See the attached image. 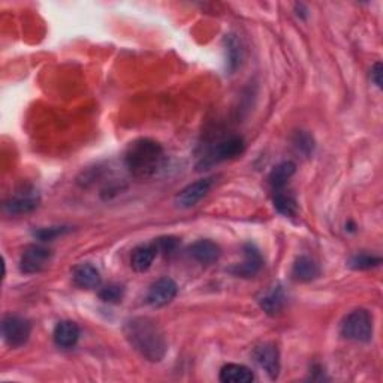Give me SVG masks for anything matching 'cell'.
Returning <instances> with one entry per match:
<instances>
[{
  "label": "cell",
  "instance_id": "44dd1931",
  "mask_svg": "<svg viewBox=\"0 0 383 383\" xmlns=\"http://www.w3.org/2000/svg\"><path fill=\"white\" fill-rule=\"evenodd\" d=\"M274 207L280 213V215L286 217H295L299 211L295 198L280 190H277L274 195Z\"/></svg>",
  "mask_w": 383,
  "mask_h": 383
},
{
  "label": "cell",
  "instance_id": "d4e9b609",
  "mask_svg": "<svg viewBox=\"0 0 383 383\" xmlns=\"http://www.w3.org/2000/svg\"><path fill=\"white\" fill-rule=\"evenodd\" d=\"M178 239L175 237H160L155 242V246L157 248V252H162L165 255H171L177 251L178 247Z\"/></svg>",
  "mask_w": 383,
  "mask_h": 383
},
{
  "label": "cell",
  "instance_id": "52a82bcc",
  "mask_svg": "<svg viewBox=\"0 0 383 383\" xmlns=\"http://www.w3.org/2000/svg\"><path fill=\"white\" fill-rule=\"evenodd\" d=\"M52 252L42 246H29L20 257V270L24 274H37L46 270L51 262Z\"/></svg>",
  "mask_w": 383,
  "mask_h": 383
},
{
  "label": "cell",
  "instance_id": "ac0fdd59",
  "mask_svg": "<svg viewBox=\"0 0 383 383\" xmlns=\"http://www.w3.org/2000/svg\"><path fill=\"white\" fill-rule=\"evenodd\" d=\"M320 270L317 264L308 256H299L292 266L293 279L298 282H311L319 277Z\"/></svg>",
  "mask_w": 383,
  "mask_h": 383
},
{
  "label": "cell",
  "instance_id": "ba28073f",
  "mask_svg": "<svg viewBox=\"0 0 383 383\" xmlns=\"http://www.w3.org/2000/svg\"><path fill=\"white\" fill-rule=\"evenodd\" d=\"M178 293V286L173 279H159L151 284L147 293V302L151 307H164L169 304Z\"/></svg>",
  "mask_w": 383,
  "mask_h": 383
},
{
  "label": "cell",
  "instance_id": "2e32d148",
  "mask_svg": "<svg viewBox=\"0 0 383 383\" xmlns=\"http://www.w3.org/2000/svg\"><path fill=\"white\" fill-rule=\"evenodd\" d=\"M259 304L266 315H280L284 306H286V295H284V291L282 289V286H274L270 292H266L259 299Z\"/></svg>",
  "mask_w": 383,
  "mask_h": 383
},
{
  "label": "cell",
  "instance_id": "5bb4252c",
  "mask_svg": "<svg viewBox=\"0 0 383 383\" xmlns=\"http://www.w3.org/2000/svg\"><path fill=\"white\" fill-rule=\"evenodd\" d=\"M189 252H190V256L193 257V259L201 262V264L216 262L222 255L219 244H216L215 242H211V239H198L197 243H193L190 246Z\"/></svg>",
  "mask_w": 383,
  "mask_h": 383
},
{
  "label": "cell",
  "instance_id": "5b68a950",
  "mask_svg": "<svg viewBox=\"0 0 383 383\" xmlns=\"http://www.w3.org/2000/svg\"><path fill=\"white\" fill-rule=\"evenodd\" d=\"M213 184H215V178H199V180L187 184L186 187L177 193L175 204L180 208H192L197 204L206 198L208 192L211 190Z\"/></svg>",
  "mask_w": 383,
  "mask_h": 383
},
{
  "label": "cell",
  "instance_id": "3957f363",
  "mask_svg": "<svg viewBox=\"0 0 383 383\" xmlns=\"http://www.w3.org/2000/svg\"><path fill=\"white\" fill-rule=\"evenodd\" d=\"M342 335L347 340L367 343L373 337V316L369 310L358 308L347 315L342 324Z\"/></svg>",
  "mask_w": 383,
  "mask_h": 383
},
{
  "label": "cell",
  "instance_id": "9a60e30c",
  "mask_svg": "<svg viewBox=\"0 0 383 383\" xmlns=\"http://www.w3.org/2000/svg\"><path fill=\"white\" fill-rule=\"evenodd\" d=\"M157 255V248L153 244H142L133 248L130 255V266L137 273H146L151 264H153L155 257Z\"/></svg>",
  "mask_w": 383,
  "mask_h": 383
},
{
  "label": "cell",
  "instance_id": "7402d4cb",
  "mask_svg": "<svg viewBox=\"0 0 383 383\" xmlns=\"http://www.w3.org/2000/svg\"><path fill=\"white\" fill-rule=\"evenodd\" d=\"M382 264L380 257L370 256V255H356L349 261V266L353 270H370Z\"/></svg>",
  "mask_w": 383,
  "mask_h": 383
},
{
  "label": "cell",
  "instance_id": "8992f818",
  "mask_svg": "<svg viewBox=\"0 0 383 383\" xmlns=\"http://www.w3.org/2000/svg\"><path fill=\"white\" fill-rule=\"evenodd\" d=\"M244 148H246V144L242 137L228 138L225 141L219 142V144L210 151V153L206 156V160H202V165L210 166L219 162H224V160L235 159L239 155H243Z\"/></svg>",
  "mask_w": 383,
  "mask_h": 383
},
{
  "label": "cell",
  "instance_id": "7a4b0ae2",
  "mask_svg": "<svg viewBox=\"0 0 383 383\" xmlns=\"http://www.w3.org/2000/svg\"><path fill=\"white\" fill-rule=\"evenodd\" d=\"M124 162L129 171L138 178H148L157 174L164 164V148L150 138H139L130 142Z\"/></svg>",
  "mask_w": 383,
  "mask_h": 383
},
{
  "label": "cell",
  "instance_id": "9c48e42d",
  "mask_svg": "<svg viewBox=\"0 0 383 383\" xmlns=\"http://www.w3.org/2000/svg\"><path fill=\"white\" fill-rule=\"evenodd\" d=\"M41 202V198L37 190L24 189L19 192L15 197L8 199L3 204V208L10 215H28V213L37 210Z\"/></svg>",
  "mask_w": 383,
  "mask_h": 383
},
{
  "label": "cell",
  "instance_id": "484cf974",
  "mask_svg": "<svg viewBox=\"0 0 383 383\" xmlns=\"http://www.w3.org/2000/svg\"><path fill=\"white\" fill-rule=\"evenodd\" d=\"M295 146L298 147L299 151H302V153H306L308 155L310 151H313V138H311L308 133H304V132H298L297 133V138H295Z\"/></svg>",
  "mask_w": 383,
  "mask_h": 383
},
{
  "label": "cell",
  "instance_id": "6da1fadb",
  "mask_svg": "<svg viewBox=\"0 0 383 383\" xmlns=\"http://www.w3.org/2000/svg\"><path fill=\"white\" fill-rule=\"evenodd\" d=\"M124 335L133 349L146 360L159 362L164 360L168 344L162 328L150 317H133L124 324Z\"/></svg>",
  "mask_w": 383,
  "mask_h": 383
},
{
  "label": "cell",
  "instance_id": "ffe728a7",
  "mask_svg": "<svg viewBox=\"0 0 383 383\" xmlns=\"http://www.w3.org/2000/svg\"><path fill=\"white\" fill-rule=\"evenodd\" d=\"M225 43H226V63L230 72L242 65L243 60V47L242 42L235 37V35H226L225 38Z\"/></svg>",
  "mask_w": 383,
  "mask_h": 383
},
{
  "label": "cell",
  "instance_id": "7c38bea8",
  "mask_svg": "<svg viewBox=\"0 0 383 383\" xmlns=\"http://www.w3.org/2000/svg\"><path fill=\"white\" fill-rule=\"evenodd\" d=\"M74 283L81 289H95L101 286V274L92 264H79L72 271Z\"/></svg>",
  "mask_w": 383,
  "mask_h": 383
},
{
  "label": "cell",
  "instance_id": "30bf717a",
  "mask_svg": "<svg viewBox=\"0 0 383 383\" xmlns=\"http://www.w3.org/2000/svg\"><path fill=\"white\" fill-rule=\"evenodd\" d=\"M253 356H255V361L257 362V365H259L261 369H264L271 379L279 377L280 356H279L277 347L270 343L259 344V346H256V349L253 351Z\"/></svg>",
  "mask_w": 383,
  "mask_h": 383
},
{
  "label": "cell",
  "instance_id": "8fae6325",
  "mask_svg": "<svg viewBox=\"0 0 383 383\" xmlns=\"http://www.w3.org/2000/svg\"><path fill=\"white\" fill-rule=\"evenodd\" d=\"M244 262L234 266L230 271H233V274L238 275V277H253V275H256L262 268V256L253 244H247L244 247Z\"/></svg>",
  "mask_w": 383,
  "mask_h": 383
},
{
  "label": "cell",
  "instance_id": "4316f807",
  "mask_svg": "<svg viewBox=\"0 0 383 383\" xmlns=\"http://www.w3.org/2000/svg\"><path fill=\"white\" fill-rule=\"evenodd\" d=\"M371 81L379 88L382 87V63L380 61H377V63L371 68Z\"/></svg>",
  "mask_w": 383,
  "mask_h": 383
},
{
  "label": "cell",
  "instance_id": "277c9868",
  "mask_svg": "<svg viewBox=\"0 0 383 383\" xmlns=\"http://www.w3.org/2000/svg\"><path fill=\"white\" fill-rule=\"evenodd\" d=\"M32 334V325L28 319L15 315H8L2 319V337L3 342L17 349L29 342Z\"/></svg>",
  "mask_w": 383,
  "mask_h": 383
},
{
  "label": "cell",
  "instance_id": "e0dca14e",
  "mask_svg": "<svg viewBox=\"0 0 383 383\" xmlns=\"http://www.w3.org/2000/svg\"><path fill=\"white\" fill-rule=\"evenodd\" d=\"M219 377L224 383H251L255 379L252 370L242 364H228L222 367Z\"/></svg>",
  "mask_w": 383,
  "mask_h": 383
},
{
  "label": "cell",
  "instance_id": "4fadbf2b",
  "mask_svg": "<svg viewBox=\"0 0 383 383\" xmlns=\"http://www.w3.org/2000/svg\"><path fill=\"white\" fill-rule=\"evenodd\" d=\"M52 338H55V343L63 349L74 347L79 338V326L72 320H61L56 325Z\"/></svg>",
  "mask_w": 383,
  "mask_h": 383
},
{
  "label": "cell",
  "instance_id": "d6986e66",
  "mask_svg": "<svg viewBox=\"0 0 383 383\" xmlns=\"http://www.w3.org/2000/svg\"><path fill=\"white\" fill-rule=\"evenodd\" d=\"M295 169L297 165L291 162V160H286V162H282L275 166L270 174V184L273 186V189L280 190L282 187L288 183L289 178L295 174Z\"/></svg>",
  "mask_w": 383,
  "mask_h": 383
},
{
  "label": "cell",
  "instance_id": "603a6c76",
  "mask_svg": "<svg viewBox=\"0 0 383 383\" xmlns=\"http://www.w3.org/2000/svg\"><path fill=\"white\" fill-rule=\"evenodd\" d=\"M124 295V289L120 284H108L101 289L99 298L105 302H110V304H115V302H120Z\"/></svg>",
  "mask_w": 383,
  "mask_h": 383
},
{
  "label": "cell",
  "instance_id": "cb8c5ba5",
  "mask_svg": "<svg viewBox=\"0 0 383 383\" xmlns=\"http://www.w3.org/2000/svg\"><path fill=\"white\" fill-rule=\"evenodd\" d=\"M69 230L70 229L68 226H52V228L39 229L35 233V235H37L39 239H42V242H51V239L63 235V234L69 233Z\"/></svg>",
  "mask_w": 383,
  "mask_h": 383
}]
</instances>
